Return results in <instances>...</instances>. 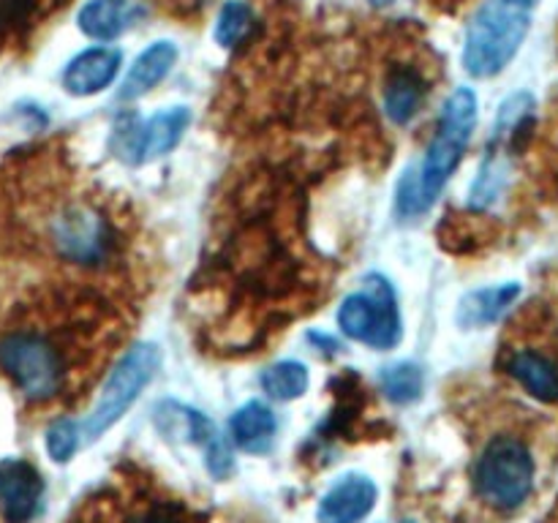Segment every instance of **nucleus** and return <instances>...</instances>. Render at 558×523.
I'll list each match as a JSON object with an SVG mask.
<instances>
[{
  "instance_id": "1",
  "label": "nucleus",
  "mask_w": 558,
  "mask_h": 523,
  "mask_svg": "<svg viewBox=\"0 0 558 523\" xmlns=\"http://www.w3.org/2000/svg\"><path fill=\"white\" fill-rule=\"evenodd\" d=\"M532 27V14L507 0H488L480 5L466 27L463 65L477 80H488L507 69Z\"/></svg>"
},
{
  "instance_id": "2",
  "label": "nucleus",
  "mask_w": 558,
  "mask_h": 523,
  "mask_svg": "<svg viewBox=\"0 0 558 523\" xmlns=\"http://www.w3.org/2000/svg\"><path fill=\"white\" fill-rule=\"evenodd\" d=\"M474 125H477V96H474L472 87H458L447 98L445 109H441L436 139L428 147V156H425L423 167L417 172L420 196H423L425 207L434 205V199L441 194L450 174L461 163L469 139H472Z\"/></svg>"
},
{
  "instance_id": "3",
  "label": "nucleus",
  "mask_w": 558,
  "mask_h": 523,
  "mask_svg": "<svg viewBox=\"0 0 558 523\" xmlns=\"http://www.w3.org/2000/svg\"><path fill=\"white\" fill-rule=\"evenodd\" d=\"M480 499L496 510H518L534 488V458L518 436H496L474 466Z\"/></svg>"
},
{
  "instance_id": "4",
  "label": "nucleus",
  "mask_w": 558,
  "mask_h": 523,
  "mask_svg": "<svg viewBox=\"0 0 558 523\" xmlns=\"http://www.w3.org/2000/svg\"><path fill=\"white\" fill-rule=\"evenodd\" d=\"M338 325L354 341L374 349H392L403 336L401 311L392 283L379 272L365 278L363 292L349 294L338 308Z\"/></svg>"
},
{
  "instance_id": "5",
  "label": "nucleus",
  "mask_w": 558,
  "mask_h": 523,
  "mask_svg": "<svg viewBox=\"0 0 558 523\" xmlns=\"http://www.w3.org/2000/svg\"><path fill=\"white\" fill-rule=\"evenodd\" d=\"M158 363H161V352H158L156 343H140V346L131 349V352L114 365L107 385H104L101 396H98L96 406L90 409L85 423H80V434L85 436V441H93L101 434H107V430L134 406L140 392L145 390V387L150 385L153 376H156Z\"/></svg>"
},
{
  "instance_id": "6",
  "label": "nucleus",
  "mask_w": 558,
  "mask_h": 523,
  "mask_svg": "<svg viewBox=\"0 0 558 523\" xmlns=\"http://www.w3.org/2000/svg\"><path fill=\"white\" fill-rule=\"evenodd\" d=\"M0 368L31 401H47L63 381L60 354L52 343L33 332H14L0 341Z\"/></svg>"
},
{
  "instance_id": "7",
  "label": "nucleus",
  "mask_w": 558,
  "mask_h": 523,
  "mask_svg": "<svg viewBox=\"0 0 558 523\" xmlns=\"http://www.w3.org/2000/svg\"><path fill=\"white\" fill-rule=\"evenodd\" d=\"M52 240L60 254L80 265H96L107 256L109 232L101 212L87 205H69L52 227Z\"/></svg>"
},
{
  "instance_id": "8",
  "label": "nucleus",
  "mask_w": 558,
  "mask_h": 523,
  "mask_svg": "<svg viewBox=\"0 0 558 523\" xmlns=\"http://www.w3.org/2000/svg\"><path fill=\"white\" fill-rule=\"evenodd\" d=\"M44 479L33 463L22 458L0 461V515L5 523H27L41 507Z\"/></svg>"
},
{
  "instance_id": "9",
  "label": "nucleus",
  "mask_w": 558,
  "mask_h": 523,
  "mask_svg": "<svg viewBox=\"0 0 558 523\" xmlns=\"http://www.w3.org/2000/svg\"><path fill=\"white\" fill-rule=\"evenodd\" d=\"M191 125V109L189 107H172L161 109L153 114L134 136H129L123 147V158L129 163H145L153 158L163 156V153L174 150L178 142L183 139L185 129Z\"/></svg>"
},
{
  "instance_id": "10",
  "label": "nucleus",
  "mask_w": 558,
  "mask_h": 523,
  "mask_svg": "<svg viewBox=\"0 0 558 523\" xmlns=\"http://www.w3.org/2000/svg\"><path fill=\"white\" fill-rule=\"evenodd\" d=\"M379 499V488L365 474H343L316 507L319 523H360L371 515Z\"/></svg>"
},
{
  "instance_id": "11",
  "label": "nucleus",
  "mask_w": 558,
  "mask_h": 523,
  "mask_svg": "<svg viewBox=\"0 0 558 523\" xmlns=\"http://www.w3.org/2000/svg\"><path fill=\"white\" fill-rule=\"evenodd\" d=\"M123 54L112 47H93L76 54L63 71V87L71 96H96L104 87L112 85L118 76Z\"/></svg>"
},
{
  "instance_id": "12",
  "label": "nucleus",
  "mask_w": 558,
  "mask_h": 523,
  "mask_svg": "<svg viewBox=\"0 0 558 523\" xmlns=\"http://www.w3.org/2000/svg\"><path fill=\"white\" fill-rule=\"evenodd\" d=\"M147 14L140 0H90L82 5L80 31L96 41H112L136 25Z\"/></svg>"
},
{
  "instance_id": "13",
  "label": "nucleus",
  "mask_w": 558,
  "mask_h": 523,
  "mask_svg": "<svg viewBox=\"0 0 558 523\" xmlns=\"http://www.w3.org/2000/svg\"><path fill=\"white\" fill-rule=\"evenodd\" d=\"M174 60H178V47H174L172 41L150 44V47L131 63L123 87H120L118 93L120 101H134V98L153 90V87L172 71Z\"/></svg>"
},
{
  "instance_id": "14",
  "label": "nucleus",
  "mask_w": 558,
  "mask_h": 523,
  "mask_svg": "<svg viewBox=\"0 0 558 523\" xmlns=\"http://www.w3.org/2000/svg\"><path fill=\"white\" fill-rule=\"evenodd\" d=\"M180 417H183L185 425V434L191 436L194 445H199L205 450V463H207V472L218 479H227L232 474L234 461H232V452H229V445L223 441V436L218 434L216 423L207 419L205 414L196 412V409L189 406H178Z\"/></svg>"
},
{
  "instance_id": "15",
  "label": "nucleus",
  "mask_w": 558,
  "mask_h": 523,
  "mask_svg": "<svg viewBox=\"0 0 558 523\" xmlns=\"http://www.w3.org/2000/svg\"><path fill=\"white\" fill-rule=\"evenodd\" d=\"M229 430H232V439L240 450L262 455V452L270 450L272 441H276L278 423L276 414H272L265 403L251 401L234 412Z\"/></svg>"
},
{
  "instance_id": "16",
  "label": "nucleus",
  "mask_w": 558,
  "mask_h": 523,
  "mask_svg": "<svg viewBox=\"0 0 558 523\" xmlns=\"http://www.w3.org/2000/svg\"><path fill=\"white\" fill-rule=\"evenodd\" d=\"M521 297V283L510 281L501 283V287H488L477 289V292L466 294L461 300V308H458V325L461 327H485L494 325L496 319L507 314L515 300Z\"/></svg>"
},
{
  "instance_id": "17",
  "label": "nucleus",
  "mask_w": 558,
  "mask_h": 523,
  "mask_svg": "<svg viewBox=\"0 0 558 523\" xmlns=\"http://www.w3.org/2000/svg\"><path fill=\"white\" fill-rule=\"evenodd\" d=\"M510 374L523 385V390L532 392L537 401L554 403L558 401V370L545 354L523 349L510 360Z\"/></svg>"
},
{
  "instance_id": "18",
  "label": "nucleus",
  "mask_w": 558,
  "mask_h": 523,
  "mask_svg": "<svg viewBox=\"0 0 558 523\" xmlns=\"http://www.w3.org/2000/svg\"><path fill=\"white\" fill-rule=\"evenodd\" d=\"M425 98V82L420 80L417 71L401 69L392 71L385 87V112L392 123L403 125L417 114Z\"/></svg>"
},
{
  "instance_id": "19",
  "label": "nucleus",
  "mask_w": 558,
  "mask_h": 523,
  "mask_svg": "<svg viewBox=\"0 0 558 523\" xmlns=\"http://www.w3.org/2000/svg\"><path fill=\"white\" fill-rule=\"evenodd\" d=\"M507 178H510V163H507L505 153L488 150V158L480 167L477 180L472 183V196H469V205L474 210H485V207L494 205L507 188Z\"/></svg>"
},
{
  "instance_id": "20",
  "label": "nucleus",
  "mask_w": 558,
  "mask_h": 523,
  "mask_svg": "<svg viewBox=\"0 0 558 523\" xmlns=\"http://www.w3.org/2000/svg\"><path fill=\"white\" fill-rule=\"evenodd\" d=\"M308 368L303 363L283 360V363L270 365L262 374V390L270 398H276V401H294V398H300L308 390Z\"/></svg>"
},
{
  "instance_id": "21",
  "label": "nucleus",
  "mask_w": 558,
  "mask_h": 523,
  "mask_svg": "<svg viewBox=\"0 0 558 523\" xmlns=\"http://www.w3.org/2000/svg\"><path fill=\"white\" fill-rule=\"evenodd\" d=\"M425 376L420 365L398 363L381 370V390L392 403H412L423 396Z\"/></svg>"
},
{
  "instance_id": "22",
  "label": "nucleus",
  "mask_w": 558,
  "mask_h": 523,
  "mask_svg": "<svg viewBox=\"0 0 558 523\" xmlns=\"http://www.w3.org/2000/svg\"><path fill=\"white\" fill-rule=\"evenodd\" d=\"M251 25H254V11H251L248 3L243 0H229L221 9L216 22V41L221 47H234V44L243 41L248 36Z\"/></svg>"
},
{
  "instance_id": "23",
  "label": "nucleus",
  "mask_w": 558,
  "mask_h": 523,
  "mask_svg": "<svg viewBox=\"0 0 558 523\" xmlns=\"http://www.w3.org/2000/svg\"><path fill=\"white\" fill-rule=\"evenodd\" d=\"M82 445V434H80V423L74 419H58V423L49 425L47 430V450L52 455V461L65 463L74 458V452L80 450Z\"/></svg>"
},
{
  "instance_id": "24",
  "label": "nucleus",
  "mask_w": 558,
  "mask_h": 523,
  "mask_svg": "<svg viewBox=\"0 0 558 523\" xmlns=\"http://www.w3.org/2000/svg\"><path fill=\"white\" fill-rule=\"evenodd\" d=\"M33 0H0V27H9L27 14Z\"/></svg>"
},
{
  "instance_id": "25",
  "label": "nucleus",
  "mask_w": 558,
  "mask_h": 523,
  "mask_svg": "<svg viewBox=\"0 0 558 523\" xmlns=\"http://www.w3.org/2000/svg\"><path fill=\"white\" fill-rule=\"evenodd\" d=\"M131 523H174V521H169V518H163V515H142Z\"/></svg>"
},
{
  "instance_id": "26",
  "label": "nucleus",
  "mask_w": 558,
  "mask_h": 523,
  "mask_svg": "<svg viewBox=\"0 0 558 523\" xmlns=\"http://www.w3.org/2000/svg\"><path fill=\"white\" fill-rule=\"evenodd\" d=\"M507 3H512V5H521V9H532V5H537L539 0H507Z\"/></svg>"
},
{
  "instance_id": "27",
  "label": "nucleus",
  "mask_w": 558,
  "mask_h": 523,
  "mask_svg": "<svg viewBox=\"0 0 558 523\" xmlns=\"http://www.w3.org/2000/svg\"><path fill=\"white\" fill-rule=\"evenodd\" d=\"M371 5H376V9H387V5H392L396 0H368Z\"/></svg>"
},
{
  "instance_id": "28",
  "label": "nucleus",
  "mask_w": 558,
  "mask_h": 523,
  "mask_svg": "<svg viewBox=\"0 0 558 523\" xmlns=\"http://www.w3.org/2000/svg\"><path fill=\"white\" fill-rule=\"evenodd\" d=\"M407 523H412V521H407Z\"/></svg>"
}]
</instances>
